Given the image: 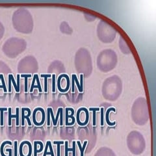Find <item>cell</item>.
Masks as SVG:
<instances>
[{
  "label": "cell",
  "mask_w": 156,
  "mask_h": 156,
  "mask_svg": "<svg viewBox=\"0 0 156 156\" xmlns=\"http://www.w3.org/2000/svg\"><path fill=\"white\" fill-rule=\"evenodd\" d=\"M16 115H12L11 114V107H9V108L8 109V111H9V126H11L12 125V119H16V125L17 126H19V108L18 107H17V108L16 109Z\"/></svg>",
  "instance_id": "cell-1"
},
{
  "label": "cell",
  "mask_w": 156,
  "mask_h": 156,
  "mask_svg": "<svg viewBox=\"0 0 156 156\" xmlns=\"http://www.w3.org/2000/svg\"><path fill=\"white\" fill-rule=\"evenodd\" d=\"M35 88H38L39 92H42V88H41V86L40 81H39V78H38V74H37V77H36V74H35L33 76V80L32 83H31V89H30V92H33Z\"/></svg>",
  "instance_id": "cell-2"
},
{
  "label": "cell",
  "mask_w": 156,
  "mask_h": 156,
  "mask_svg": "<svg viewBox=\"0 0 156 156\" xmlns=\"http://www.w3.org/2000/svg\"><path fill=\"white\" fill-rule=\"evenodd\" d=\"M72 82L76 83L78 87V90H79L80 92H83V74L80 75V83H79V81H78L77 76L76 74H72Z\"/></svg>",
  "instance_id": "cell-3"
},
{
  "label": "cell",
  "mask_w": 156,
  "mask_h": 156,
  "mask_svg": "<svg viewBox=\"0 0 156 156\" xmlns=\"http://www.w3.org/2000/svg\"><path fill=\"white\" fill-rule=\"evenodd\" d=\"M31 115V111H29L28 114H26V108H22V126H24L25 123H24V120L26 119L28 122L29 126H31V122L29 120V117Z\"/></svg>",
  "instance_id": "cell-4"
},
{
  "label": "cell",
  "mask_w": 156,
  "mask_h": 156,
  "mask_svg": "<svg viewBox=\"0 0 156 156\" xmlns=\"http://www.w3.org/2000/svg\"><path fill=\"white\" fill-rule=\"evenodd\" d=\"M47 155H51V156H55L54 153H53L51 143L50 142V144H49V140L47 141L46 143L45 150H44V154L43 156H46Z\"/></svg>",
  "instance_id": "cell-5"
},
{
  "label": "cell",
  "mask_w": 156,
  "mask_h": 156,
  "mask_svg": "<svg viewBox=\"0 0 156 156\" xmlns=\"http://www.w3.org/2000/svg\"><path fill=\"white\" fill-rule=\"evenodd\" d=\"M68 141H65V156H68V152H73V156H76V142L75 141H73L72 146L73 147L72 148H69L68 147Z\"/></svg>",
  "instance_id": "cell-6"
},
{
  "label": "cell",
  "mask_w": 156,
  "mask_h": 156,
  "mask_svg": "<svg viewBox=\"0 0 156 156\" xmlns=\"http://www.w3.org/2000/svg\"><path fill=\"white\" fill-rule=\"evenodd\" d=\"M68 110H69V108H66V126L69 125V123H68V118H69V117H70V118L72 120V122L71 123H70V126H72L73 124H74V123H75V119H74V116H73V115H74V110H73L72 111V115L70 116H69V115H68Z\"/></svg>",
  "instance_id": "cell-7"
},
{
  "label": "cell",
  "mask_w": 156,
  "mask_h": 156,
  "mask_svg": "<svg viewBox=\"0 0 156 156\" xmlns=\"http://www.w3.org/2000/svg\"><path fill=\"white\" fill-rule=\"evenodd\" d=\"M111 111L115 112L116 111V109L114 108V107H111V108H109V109H108L107 110V112H106V122L109 126H113L116 124L115 122H111L109 120V114L110 113V111Z\"/></svg>",
  "instance_id": "cell-8"
},
{
  "label": "cell",
  "mask_w": 156,
  "mask_h": 156,
  "mask_svg": "<svg viewBox=\"0 0 156 156\" xmlns=\"http://www.w3.org/2000/svg\"><path fill=\"white\" fill-rule=\"evenodd\" d=\"M0 88H2L3 89L4 92H7V87L5 85V80H4V77L3 75L2 74H0Z\"/></svg>",
  "instance_id": "cell-9"
},
{
  "label": "cell",
  "mask_w": 156,
  "mask_h": 156,
  "mask_svg": "<svg viewBox=\"0 0 156 156\" xmlns=\"http://www.w3.org/2000/svg\"><path fill=\"white\" fill-rule=\"evenodd\" d=\"M9 78H10L11 80V83H12V84L14 87V89H15V90L16 92H20V87L18 86L17 83H16L15 81H14V77L12 74H9Z\"/></svg>",
  "instance_id": "cell-10"
},
{
  "label": "cell",
  "mask_w": 156,
  "mask_h": 156,
  "mask_svg": "<svg viewBox=\"0 0 156 156\" xmlns=\"http://www.w3.org/2000/svg\"><path fill=\"white\" fill-rule=\"evenodd\" d=\"M51 74H41V77L44 78V92H47L48 91V77H51Z\"/></svg>",
  "instance_id": "cell-11"
},
{
  "label": "cell",
  "mask_w": 156,
  "mask_h": 156,
  "mask_svg": "<svg viewBox=\"0 0 156 156\" xmlns=\"http://www.w3.org/2000/svg\"><path fill=\"white\" fill-rule=\"evenodd\" d=\"M87 143H88V141H87V140H85V142H84L83 147H82L81 145V143H80V141H79V140L77 141V144H78V147L80 148V151H81V156H83V152H84V150H85V147H86V145H87Z\"/></svg>",
  "instance_id": "cell-12"
},
{
  "label": "cell",
  "mask_w": 156,
  "mask_h": 156,
  "mask_svg": "<svg viewBox=\"0 0 156 156\" xmlns=\"http://www.w3.org/2000/svg\"><path fill=\"white\" fill-rule=\"evenodd\" d=\"M8 109L7 108H2L0 107V125L3 126V113L4 111H7Z\"/></svg>",
  "instance_id": "cell-13"
},
{
  "label": "cell",
  "mask_w": 156,
  "mask_h": 156,
  "mask_svg": "<svg viewBox=\"0 0 156 156\" xmlns=\"http://www.w3.org/2000/svg\"><path fill=\"white\" fill-rule=\"evenodd\" d=\"M61 113H63V109L62 108V107H59V108L58 109L57 113L56 118L55 119L54 122H53V125H54V126H57V120H58V116H59V115H60Z\"/></svg>",
  "instance_id": "cell-14"
},
{
  "label": "cell",
  "mask_w": 156,
  "mask_h": 156,
  "mask_svg": "<svg viewBox=\"0 0 156 156\" xmlns=\"http://www.w3.org/2000/svg\"><path fill=\"white\" fill-rule=\"evenodd\" d=\"M63 143H64L63 141H56V140L53 141V144L57 145V156H60V146H61V144H63Z\"/></svg>",
  "instance_id": "cell-15"
},
{
  "label": "cell",
  "mask_w": 156,
  "mask_h": 156,
  "mask_svg": "<svg viewBox=\"0 0 156 156\" xmlns=\"http://www.w3.org/2000/svg\"><path fill=\"white\" fill-rule=\"evenodd\" d=\"M22 77H25V92H27V79L29 77H31V74H22L21 75Z\"/></svg>",
  "instance_id": "cell-16"
},
{
  "label": "cell",
  "mask_w": 156,
  "mask_h": 156,
  "mask_svg": "<svg viewBox=\"0 0 156 156\" xmlns=\"http://www.w3.org/2000/svg\"><path fill=\"white\" fill-rule=\"evenodd\" d=\"M89 110L93 111V126H96V112L99 111L100 109L99 108H92V107H90Z\"/></svg>",
  "instance_id": "cell-17"
},
{
  "label": "cell",
  "mask_w": 156,
  "mask_h": 156,
  "mask_svg": "<svg viewBox=\"0 0 156 156\" xmlns=\"http://www.w3.org/2000/svg\"><path fill=\"white\" fill-rule=\"evenodd\" d=\"M52 92H55V74L52 75Z\"/></svg>",
  "instance_id": "cell-18"
},
{
  "label": "cell",
  "mask_w": 156,
  "mask_h": 156,
  "mask_svg": "<svg viewBox=\"0 0 156 156\" xmlns=\"http://www.w3.org/2000/svg\"><path fill=\"white\" fill-rule=\"evenodd\" d=\"M101 112V126H104V107H101L100 109Z\"/></svg>",
  "instance_id": "cell-19"
},
{
  "label": "cell",
  "mask_w": 156,
  "mask_h": 156,
  "mask_svg": "<svg viewBox=\"0 0 156 156\" xmlns=\"http://www.w3.org/2000/svg\"><path fill=\"white\" fill-rule=\"evenodd\" d=\"M17 144H18V142L17 140L14 141V156H18L17 154Z\"/></svg>",
  "instance_id": "cell-20"
}]
</instances>
